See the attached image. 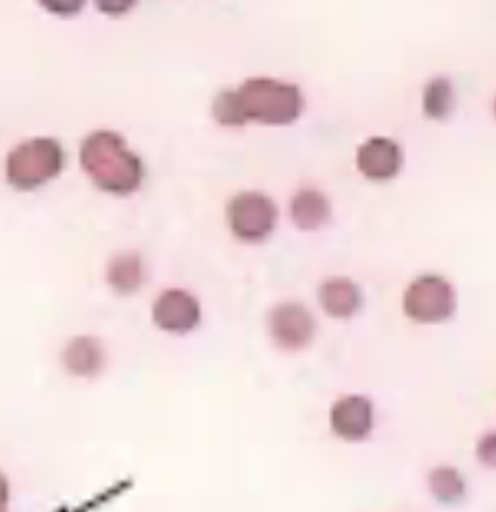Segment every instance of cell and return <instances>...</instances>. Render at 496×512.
Returning <instances> with one entry per match:
<instances>
[{"label": "cell", "mask_w": 496, "mask_h": 512, "mask_svg": "<svg viewBox=\"0 0 496 512\" xmlns=\"http://www.w3.org/2000/svg\"><path fill=\"white\" fill-rule=\"evenodd\" d=\"M148 321L151 369L169 381H188L228 354L209 334L204 301L190 286L161 288L151 299Z\"/></svg>", "instance_id": "6da1fadb"}, {"label": "cell", "mask_w": 496, "mask_h": 512, "mask_svg": "<svg viewBox=\"0 0 496 512\" xmlns=\"http://www.w3.org/2000/svg\"><path fill=\"white\" fill-rule=\"evenodd\" d=\"M262 356L283 372H302L336 359L317 309L304 299L286 296L272 302L260 324Z\"/></svg>", "instance_id": "7a4b0ae2"}, {"label": "cell", "mask_w": 496, "mask_h": 512, "mask_svg": "<svg viewBox=\"0 0 496 512\" xmlns=\"http://www.w3.org/2000/svg\"><path fill=\"white\" fill-rule=\"evenodd\" d=\"M302 108L304 98L298 86L254 77L237 90L219 93L214 115L224 125H243L247 121L286 125L299 118Z\"/></svg>", "instance_id": "3957f363"}, {"label": "cell", "mask_w": 496, "mask_h": 512, "mask_svg": "<svg viewBox=\"0 0 496 512\" xmlns=\"http://www.w3.org/2000/svg\"><path fill=\"white\" fill-rule=\"evenodd\" d=\"M80 164L98 188L115 195H130L143 182V161L117 132L90 134L80 148Z\"/></svg>", "instance_id": "277c9868"}, {"label": "cell", "mask_w": 496, "mask_h": 512, "mask_svg": "<svg viewBox=\"0 0 496 512\" xmlns=\"http://www.w3.org/2000/svg\"><path fill=\"white\" fill-rule=\"evenodd\" d=\"M64 151L54 138L38 137L19 144L6 160L8 182L21 191H31L59 176Z\"/></svg>", "instance_id": "5b68a950"}, {"label": "cell", "mask_w": 496, "mask_h": 512, "mask_svg": "<svg viewBox=\"0 0 496 512\" xmlns=\"http://www.w3.org/2000/svg\"><path fill=\"white\" fill-rule=\"evenodd\" d=\"M315 309L334 327L347 330L365 309L362 285L347 273H331L317 283Z\"/></svg>", "instance_id": "8992f818"}, {"label": "cell", "mask_w": 496, "mask_h": 512, "mask_svg": "<svg viewBox=\"0 0 496 512\" xmlns=\"http://www.w3.org/2000/svg\"><path fill=\"white\" fill-rule=\"evenodd\" d=\"M227 220L235 240L257 246L275 231L278 209L262 193L243 192L228 205Z\"/></svg>", "instance_id": "52a82bcc"}, {"label": "cell", "mask_w": 496, "mask_h": 512, "mask_svg": "<svg viewBox=\"0 0 496 512\" xmlns=\"http://www.w3.org/2000/svg\"><path fill=\"white\" fill-rule=\"evenodd\" d=\"M456 296L452 285L436 275H424L409 283L402 308L409 320L418 324H436L452 317Z\"/></svg>", "instance_id": "ba28073f"}, {"label": "cell", "mask_w": 496, "mask_h": 512, "mask_svg": "<svg viewBox=\"0 0 496 512\" xmlns=\"http://www.w3.org/2000/svg\"><path fill=\"white\" fill-rule=\"evenodd\" d=\"M151 267L140 250L119 251L112 257L106 270V279L112 291L121 296H134L147 285Z\"/></svg>", "instance_id": "9c48e42d"}, {"label": "cell", "mask_w": 496, "mask_h": 512, "mask_svg": "<svg viewBox=\"0 0 496 512\" xmlns=\"http://www.w3.org/2000/svg\"><path fill=\"white\" fill-rule=\"evenodd\" d=\"M401 166V148L389 138H370L357 151V167L369 179H392L399 172Z\"/></svg>", "instance_id": "30bf717a"}, {"label": "cell", "mask_w": 496, "mask_h": 512, "mask_svg": "<svg viewBox=\"0 0 496 512\" xmlns=\"http://www.w3.org/2000/svg\"><path fill=\"white\" fill-rule=\"evenodd\" d=\"M291 217L293 224L301 231H318L331 217L327 198L314 189H305L292 199Z\"/></svg>", "instance_id": "8fae6325"}, {"label": "cell", "mask_w": 496, "mask_h": 512, "mask_svg": "<svg viewBox=\"0 0 496 512\" xmlns=\"http://www.w3.org/2000/svg\"><path fill=\"white\" fill-rule=\"evenodd\" d=\"M453 106V88L449 80L436 79L424 93V109L433 118H444Z\"/></svg>", "instance_id": "7c38bea8"}, {"label": "cell", "mask_w": 496, "mask_h": 512, "mask_svg": "<svg viewBox=\"0 0 496 512\" xmlns=\"http://www.w3.org/2000/svg\"><path fill=\"white\" fill-rule=\"evenodd\" d=\"M478 456L486 465L496 466V433L486 434L479 441Z\"/></svg>", "instance_id": "4fadbf2b"}, {"label": "cell", "mask_w": 496, "mask_h": 512, "mask_svg": "<svg viewBox=\"0 0 496 512\" xmlns=\"http://www.w3.org/2000/svg\"><path fill=\"white\" fill-rule=\"evenodd\" d=\"M44 6H47L48 9H51L53 12H57V14H60L61 9H64V12L67 14H74V12L79 11L80 8H82L83 3H45Z\"/></svg>", "instance_id": "5bb4252c"}, {"label": "cell", "mask_w": 496, "mask_h": 512, "mask_svg": "<svg viewBox=\"0 0 496 512\" xmlns=\"http://www.w3.org/2000/svg\"><path fill=\"white\" fill-rule=\"evenodd\" d=\"M101 9L102 11L109 12V14H114V12H124L127 11L128 8H130L131 3H101Z\"/></svg>", "instance_id": "9a60e30c"}]
</instances>
